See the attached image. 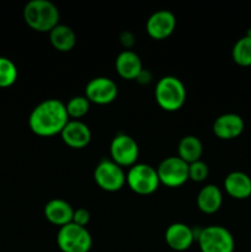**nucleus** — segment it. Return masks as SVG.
Returning a JSON list of instances; mask_svg holds the SVG:
<instances>
[{
  "mask_svg": "<svg viewBox=\"0 0 251 252\" xmlns=\"http://www.w3.org/2000/svg\"><path fill=\"white\" fill-rule=\"evenodd\" d=\"M69 121L65 103L57 98H48L32 110L29 126L32 132L39 137H53L61 134Z\"/></svg>",
  "mask_w": 251,
  "mask_h": 252,
  "instance_id": "1",
  "label": "nucleus"
},
{
  "mask_svg": "<svg viewBox=\"0 0 251 252\" xmlns=\"http://www.w3.org/2000/svg\"><path fill=\"white\" fill-rule=\"evenodd\" d=\"M59 10L49 0H31L25 5L24 20L37 32H51L59 25Z\"/></svg>",
  "mask_w": 251,
  "mask_h": 252,
  "instance_id": "2",
  "label": "nucleus"
},
{
  "mask_svg": "<svg viewBox=\"0 0 251 252\" xmlns=\"http://www.w3.org/2000/svg\"><path fill=\"white\" fill-rule=\"evenodd\" d=\"M155 100L162 110L169 112L180 110L186 101L185 84L176 76H162L155 86Z\"/></svg>",
  "mask_w": 251,
  "mask_h": 252,
  "instance_id": "3",
  "label": "nucleus"
},
{
  "mask_svg": "<svg viewBox=\"0 0 251 252\" xmlns=\"http://www.w3.org/2000/svg\"><path fill=\"white\" fill-rule=\"evenodd\" d=\"M201 252H234V236L226 228L220 225H209L196 234Z\"/></svg>",
  "mask_w": 251,
  "mask_h": 252,
  "instance_id": "4",
  "label": "nucleus"
},
{
  "mask_svg": "<svg viewBox=\"0 0 251 252\" xmlns=\"http://www.w3.org/2000/svg\"><path fill=\"white\" fill-rule=\"evenodd\" d=\"M57 245L62 252H89L93 246V238L86 228L69 223L59 228Z\"/></svg>",
  "mask_w": 251,
  "mask_h": 252,
  "instance_id": "5",
  "label": "nucleus"
},
{
  "mask_svg": "<svg viewBox=\"0 0 251 252\" xmlns=\"http://www.w3.org/2000/svg\"><path fill=\"white\" fill-rule=\"evenodd\" d=\"M126 184L134 193L148 196L157 191L160 181L157 169L148 164H135L126 174Z\"/></svg>",
  "mask_w": 251,
  "mask_h": 252,
  "instance_id": "6",
  "label": "nucleus"
},
{
  "mask_svg": "<svg viewBox=\"0 0 251 252\" xmlns=\"http://www.w3.org/2000/svg\"><path fill=\"white\" fill-rule=\"evenodd\" d=\"M94 179L103 191L117 192L126 185V172L111 159H103L96 165Z\"/></svg>",
  "mask_w": 251,
  "mask_h": 252,
  "instance_id": "7",
  "label": "nucleus"
},
{
  "mask_svg": "<svg viewBox=\"0 0 251 252\" xmlns=\"http://www.w3.org/2000/svg\"><path fill=\"white\" fill-rule=\"evenodd\" d=\"M111 160L121 167H132L137 164L139 148L134 138L126 133H117L110 145Z\"/></svg>",
  "mask_w": 251,
  "mask_h": 252,
  "instance_id": "8",
  "label": "nucleus"
},
{
  "mask_svg": "<svg viewBox=\"0 0 251 252\" xmlns=\"http://www.w3.org/2000/svg\"><path fill=\"white\" fill-rule=\"evenodd\" d=\"M157 172L160 184L175 189L186 184L188 180V164L179 157H169L160 162Z\"/></svg>",
  "mask_w": 251,
  "mask_h": 252,
  "instance_id": "9",
  "label": "nucleus"
},
{
  "mask_svg": "<svg viewBox=\"0 0 251 252\" xmlns=\"http://www.w3.org/2000/svg\"><path fill=\"white\" fill-rule=\"evenodd\" d=\"M117 95V84L112 79L106 78V76H97V78L91 79L85 86V97L90 101V103L108 105L116 100Z\"/></svg>",
  "mask_w": 251,
  "mask_h": 252,
  "instance_id": "10",
  "label": "nucleus"
},
{
  "mask_svg": "<svg viewBox=\"0 0 251 252\" xmlns=\"http://www.w3.org/2000/svg\"><path fill=\"white\" fill-rule=\"evenodd\" d=\"M148 34L153 39L167 38L172 34L176 29V16L169 10H157L154 14L150 15L145 25Z\"/></svg>",
  "mask_w": 251,
  "mask_h": 252,
  "instance_id": "11",
  "label": "nucleus"
},
{
  "mask_svg": "<svg viewBox=\"0 0 251 252\" xmlns=\"http://www.w3.org/2000/svg\"><path fill=\"white\" fill-rule=\"evenodd\" d=\"M244 128V120L236 113H224L217 117L213 123V133L221 140L235 139L241 135Z\"/></svg>",
  "mask_w": 251,
  "mask_h": 252,
  "instance_id": "12",
  "label": "nucleus"
},
{
  "mask_svg": "<svg viewBox=\"0 0 251 252\" xmlns=\"http://www.w3.org/2000/svg\"><path fill=\"white\" fill-rule=\"evenodd\" d=\"M62 140L73 149H83L88 147L91 140V130L84 122L70 120L61 133Z\"/></svg>",
  "mask_w": 251,
  "mask_h": 252,
  "instance_id": "13",
  "label": "nucleus"
},
{
  "mask_svg": "<svg viewBox=\"0 0 251 252\" xmlns=\"http://www.w3.org/2000/svg\"><path fill=\"white\" fill-rule=\"evenodd\" d=\"M196 240V233L184 223H174L165 230V241L175 251H186Z\"/></svg>",
  "mask_w": 251,
  "mask_h": 252,
  "instance_id": "14",
  "label": "nucleus"
},
{
  "mask_svg": "<svg viewBox=\"0 0 251 252\" xmlns=\"http://www.w3.org/2000/svg\"><path fill=\"white\" fill-rule=\"evenodd\" d=\"M43 213L49 223L62 228V226L73 221L74 209L64 199L54 198L47 202L46 206H44Z\"/></svg>",
  "mask_w": 251,
  "mask_h": 252,
  "instance_id": "15",
  "label": "nucleus"
},
{
  "mask_svg": "<svg viewBox=\"0 0 251 252\" xmlns=\"http://www.w3.org/2000/svg\"><path fill=\"white\" fill-rule=\"evenodd\" d=\"M115 65L118 75L126 80H137L143 71V64L139 56L130 49H126L118 54Z\"/></svg>",
  "mask_w": 251,
  "mask_h": 252,
  "instance_id": "16",
  "label": "nucleus"
},
{
  "mask_svg": "<svg viewBox=\"0 0 251 252\" xmlns=\"http://www.w3.org/2000/svg\"><path fill=\"white\" fill-rule=\"evenodd\" d=\"M224 189L234 199H246L251 196V177L243 171H233L224 180Z\"/></svg>",
  "mask_w": 251,
  "mask_h": 252,
  "instance_id": "17",
  "label": "nucleus"
},
{
  "mask_svg": "<svg viewBox=\"0 0 251 252\" xmlns=\"http://www.w3.org/2000/svg\"><path fill=\"white\" fill-rule=\"evenodd\" d=\"M223 203V193L216 185H206L197 194V206L206 214H213L220 209Z\"/></svg>",
  "mask_w": 251,
  "mask_h": 252,
  "instance_id": "18",
  "label": "nucleus"
},
{
  "mask_svg": "<svg viewBox=\"0 0 251 252\" xmlns=\"http://www.w3.org/2000/svg\"><path fill=\"white\" fill-rule=\"evenodd\" d=\"M49 41L57 51L69 52L75 47L76 34L71 27L59 24L49 32Z\"/></svg>",
  "mask_w": 251,
  "mask_h": 252,
  "instance_id": "19",
  "label": "nucleus"
},
{
  "mask_svg": "<svg viewBox=\"0 0 251 252\" xmlns=\"http://www.w3.org/2000/svg\"><path fill=\"white\" fill-rule=\"evenodd\" d=\"M177 157L184 160L187 164H192L194 161L201 160L203 154V144L196 135H186L181 138L177 147Z\"/></svg>",
  "mask_w": 251,
  "mask_h": 252,
  "instance_id": "20",
  "label": "nucleus"
},
{
  "mask_svg": "<svg viewBox=\"0 0 251 252\" xmlns=\"http://www.w3.org/2000/svg\"><path fill=\"white\" fill-rule=\"evenodd\" d=\"M233 61L240 66L251 65V37L244 36L239 38L231 49Z\"/></svg>",
  "mask_w": 251,
  "mask_h": 252,
  "instance_id": "21",
  "label": "nucleus"
},
{
  "mask_svg": "<svg viewBox=\"0 0 251 252\" xmlns=\"http://www.w3.org/2000/svg\"><path fill=\"white\" fill-rule=\"evenodd\" d=\"M17 79V68L11 59L0 57V88H10Z\"/></svg>",
  "mask_w": 251,
  "mask_h": 252,
  "instance_id": "22",
  "label": "nucleus"
},
{
  "mask_svg": "<svg viewBox=\"0 0 251 252\" xmlns=\"http://www.w3.org/2000/svg\"><path fill=\"white\" fill-rule=\"evenodd\" d=\"M69 120H79L84 117L90 110V101L85 96H74L65 103Z\"/></svg>",
  "mask_w": 251,
  "mask_h": 252,
  "instance_id": "23",
  "label": "nucleus"
},
{
  "mask_svg": "<svg viewBox=\"0 0 251 252\" xmlns=\"http://www.w3.org/2000/svg\"><path fill=\"white\" fill-rule=\"evenodd\" d=\"M209 169L202 160L188 164V180L194 182H203L208 177Z\"/></svg>",
  "mask_w": 251,
  "mask_h": 252,
  "instance_id": "24",
  "label": "nucleus"
},
{
  "mask_svg": "<svg viewBox=\"0 0 251 252\" xmlns=\"http://www.w3.org/2000/svg\"><path fill=\"white\" fill-rule=\"evenodd\" d=\"M89 221H90V213H89L88 209H85V208L74 209L73 221H71V223L86 228V225L89 224Z\"/></svg>",
  "mask_w": 251,
  "mask_h": 252,
  "instance_id": "25",
  "label": "nucleus"
}]
</instances>
